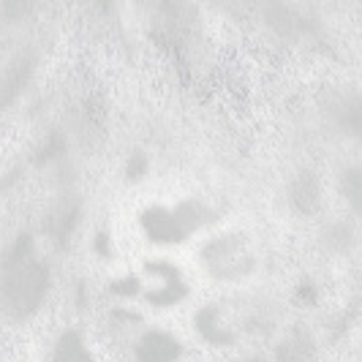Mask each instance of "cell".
<instances>
[{
	"mask_svg": "<svg viewBox=\"0 0 362 362\" xmlns=\"http://www.w3.org/2000/svg\"><path fill=\"white\" fill-rule=\"evenodd\" d=\"M52 272L44 259L36 256L30 235H19L14 245L6 251L3 262V303L11 316L28 319L33 316L49 291Z\"/></svg>",
	"mask_w": 362,
	"mask_h": 362,
	"instance_id": "6da1fadb",
	"label": "cell"
},
{
	"mask_svg": "<svg viewBox=\"0 0 362 362\" xmlns=\"http://www.w3.org/2000/svg\"><path fill=\"white\" fill-rule=\"evenodd\" d=\"M202 264L218 281H240L251 275L256 267V256L248 240L237 232H226L202 245Z\"/></svg>",
	"mask_w": 362,
	"mask_h": 362,
	"instance_id": "7a4b0ae2",
	"label": "cell"
},
{
	"mask_svg": "<svg viewBox=\"0 0 362 362\" xmlns=\"http://www.w3.org/2000/svg\"><path fill=\"white\" fill-rule=\"evenodd\" d=\"M147 272L158 281V286L150 291V303L158 305V308H166V305H175L180 303L182 297L188 294V286L182 281L180 270L172 264V262H163V259H156L147 264Z\"/></svg>",
	"mask_w": 362,
	"mask_h": 362,
	"instance_id": "3957f363",
	"label": "cell"
},
{
	"mask_svg": "<svg viewBox=\"0 0 362 362\" xmlns=\"http://www.w3.org/2000/svg\"><path fill=\"white\" fill-rule=\"evenodd\" d=\"M180 341L163 329L145 332L134 346V362H175L180 357Z\"/></svg>",
	"mask_w": 362,
	"mask_h": 362,
	"instance_id": "277c9868",
	"label": "cell"
},
{
	"mask_svg": "<svg viewBox=\"0 0 362 362\" xmlns=\"http://www.w3.org/2000/svg\"><path fill=\"white\" fill-rule=\"evenodd\" d=\"M142 229L153 243H182L188 232L182 229V223L177 221L175 210L166 207H147L142 213Z\"/></svg>",
	"mask_w": 362,
	"mask_h": 362,
	"instance_id": "5b68a950",
	"label": "cell"
},
{
	"mask_svg": "<svg viewBox=\"0 0 362 362\" xmlns=\"http://www.w3.org/2000/svg\"><path fill=\"white\" fill-rule=\"evenodd\" d=\"M289 204L300 216H313L322 204V185L313 172H300L289 185Z\"/></svg>",
	"mask_w": 362,
	"mask_h": 362,
	"instance_id": "8992f818",
	"label": "cell"
},
{
	"mask_svg": "<svg viewBox=\"0 0 362 362\" xmlns=\"http://www.w3.org/2000/svg\"><path fill=\"white\" fill-rule=\"evenodd\" d=\"M194 327H197V332L202 338L213 346H229L237 341L232 327H226V322H223V313H221L218 305H204L202 310H197Z\"/></svg>",
	"mask_w": 362,
	"mask_h": 362,
	"instance_id": "52a82bcc",
	"label": "cell"
},
{
	"mask_svg": "<svg viewBox=\"0 0 362 362\" xmlns=\"http://www.w3.org/2000/svg\"><path fill=\"white\" fill-rule=\"evenodd\" d=\"M76 223H79V204L66 199L57 210H52V216L44 221V232L52 237L57 245H66Z\"/></svg>",
	"mask_w": 362,
	"mask_h": 362,
	"instance_id": "ba28073f",
	"label": "cell"
},
{
	"mask_svg": "<svg viewBox=\"0 0 362 362\" xmlns=\"http://www.w3.org/2000/svg\"><path fill=\"white\" fill-rule=\"evenodd\" d=\"M278 362H310L316 357V344L305 329H291L275 349Z\"/></svg>",
	"mask_w": 362,
	"mask_h": 362,
	"instance_id": "9c48e42d",
	"label": "cell"
},
{
	"mask_svg": "<svg viewBox=\"0 0 362 362\" xmlns=\"http://www.w3.org/2000/svg\"><path fill=\"white\" fill-rule=\"evenodd\" d=\"M49 362H93V354L82 341V332L76 329H66L52 349Z\"/></svg>",
	"mask_w": 362,
	"mask_h": 362,
	"instance_id": "30bf717a",
	"label": "cell"
},
{
	"mask_svg": "<svg viewBox=\"0 0 362 362\" xmlns=\"http://www.w3.org/2000/svg\"><path fill=\"white\" fill-rule=\"evenodd\" d=\"M175 216H177V221L182 223V229H185L188 235H194V232H199L202 226H207V223L216 221V210L207 207L202 199H185L175 207Z\"/></svg>",
	"mask_w": 362,
	"mask_h": 362,
	"instance_id": "8fae6325",
	"label": "cell"
},
{
	"mask_svg": "<svg viewBox=\"0 0 362 362\" xmlns=\"http://www.w3.org/2000/svg\"><path fill=\"white\" fill-rule=\"evenodd\" d=\"M264 17L284 36H294V33H303L305 30V19L300 17L294 8H289V6H267L264 8Z\"/></svg>",
	"mask_w": 362,
	"mask_h": 362,
	"instance_id": "7c38bea8",
	"label": "cell"
},
{
	"mask_svg": "<svg viewBox=\"0 0 362 362\" xmlns=\"http://www.w3.org/2000/svg\"><path fill=\"white\" fill-rule=\"evenodd\" d=\"M30 71H33V63H30V60H22V57L6 69V74H3V104H11V98H14V95L22 90V85L28 82Z\"/></svg>",
	"mask_w": 362,
	"mask_h": 362,
	"instance_id": "4fadbf2b",
	"label": "cell"
},
{
	"mask_svg": "<svg viewBox=\"0 0 362 362\" xmlns=\"http://www.w3.org/2000/svg\"><path fill=\"white\" fill-rule=\"evenodd\" d=\"M338 120H341V126L357 139L362 142V95H349L341 101V107H338Z\"/></svg>",
	"mask_w": 362,
	"mask_h": 362,
	"instance_id": "5bb4252c",
	"label": "cell"
},
{
	"mask_svg": "<svg viewBox=\"0 0 362 362\" xmlns=\"http://www.w3.org/2000/svg\"><path fill=\"white\" fill-rule=\"evenodd\" d=\"M341 191L354 213L362 216V166H349L341 175Z\"/></svg>",
	"mask_w": 362,
	"mask_h": 362,
	"instance_id": "9a60e30c",
	"label": "cell"
},
{
	"mask_svg": "<svg viewBox=\"0 0 362 362\" xmlns=\"http://www.w3.org/2000/svg\"><path fill=\"white\" fill-rule=\"evenodd\" d=\"M322 240H325V245L329 251H349L351 243H354V232H351V226L346 221H335L322 232Z\"/></svg>",
	"mask_w": 362,
	"mask_h": 362,
	"instance_id": "2e32d148",
	"label": "cell"
},
{
	"mask_svg": "<svg viewBox=\"0 0 362 362\" xmlns=\"http://www.w3.org/2000/svg\"><path fill=\"white\" fill-rule=\"evenodd\" d=\"M60 153H66V139H63V134H57V131H52L47 139H44V145L38 147V161H52V158H57Z\"/></svg>",
	"mask_w": 362,
	"mask_h": 362,
	"instance_id": "e0dca14e",
	"label": "cell"
},
{
	"mask_svg": "<svg viewBox=\"0 0 362 362\" xmlns=\"http://www.w3.org/2000/svg\"><path fill=\"white\" fill-rule=\"evenodd\" d=\"M147 166H150V161H147V156L145 153H131V158H128V163H126V177L131 182H136V180H142L147 175Z\"/></svg>",
	"mask_w": 362,
	"mask_h": 362,
	"instance_id": "ac0fdd59",
	"label": "cell"
},
{
	"mask_svg": "<svg viewBox=\"0 0 362 362\" xmlns=\"http://www.w3.org/2000/svg\"><path fill=\"white\" fill-rule=\"evenodd\" d=\"M109 291L117 294V297H134V294H139V278H134V275L120 278V281L109 284Z\"/></svg>",
	"mask_w": 362,
	"mask_h": 362,
	"instance_id": "d6986e66",
	"label": "cell"
},
{
	"mask_svg": "<svg viewBox=\"0 0 362 362\" xmlns=\"http://www.w3.org/2000/svg\"><path fill=\"white\" fill-rule=\"evenodd\" d=\"M294 297H297L300 303H305V305H316L319 291H316V286H313L310 281H303V284L297 286V291H294Z\"/></svg>",
	"mask_w": 362,
	"mask_h": 362,
	"instance_id": "ffe728a7",
	"label": "cell"
},
{
	"mask_svg": "<svg viewBox=\"0 0 362 362\" xmlns=\"http://www.w3.org/2000/svg\"><path fill=\"white\" fill-rule=\"evenodd\" d=\"M93 248H95V254L101 256V259H109V256H112V243H109L107 232H98V235H95V240H93Z\"/></svg>",
	"mask_w": 362,
	"mask_h": 362,
	"instance_id": "44dd1931",
	"label": "cell"
},
{
	"mask_svg": "<svg viewBox=\"0 0 362 362\" xmlns=\"http://www.w3.org/2000/svg\"><path fill=\"white\" fill-rule=\"evenodd\" d=\"M243 362H262V360H256V357H254V360H243Z\"/></svg>",
	"mask_w": 362,
	"mask_h": 362,
	"instance_id": "7402d4cb",
	"label": "cell"
}]
</instances>
